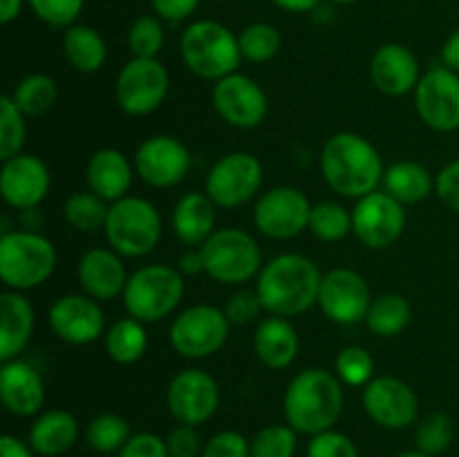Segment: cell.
<instances>
[{
	"instance_id": "6da1fadb",
	"label": "cell",
	"mask_w": 459,
	"mask_h": 457,
	"mask_svg": "<svg viewBox=\"0 0 459 457\" xmlns=\"http://www.w3.org/2000/svg\"><path fill=\"white\" fill-rule=\"evenodd\" d=\"M343 381L334 372L307 367L287 385L282 412L296 433L314 437L334 428L343 412Z\"/></svg>"
},
{
	"instance_id": "7a4b0ae2",
	"label": "cell",
	"mask_w": 459,
	"mask_h": 457,
	"mask_svg": "<svg viewBox=\"0 0 459 457\" xmlns=\"http://www.w3.org/2000/svg\"><path fill=\"white\" fill-rule=\"evenodd\" d=\"M321 280V272L307 255L281 254L260 269L255 291L263 300L264 312L291 318L318 303Z\"/></svg>"
},
{
	"instance_id": "3957f363",
	"label": "cell",
	"mask_w": 459,
	"mask_h": 457,
	"mask_svg": "<svg viewBox=\"0 0 459 457\" xmlns=\"http://www.w3.org/2000/svg\"><path fill=\"white\" fill-rule=\"evenodd\" d=\"M321 170L327 186L343 197H363L384 182V161L375 143L357 133H336L321 152Z\"/></svg>"
},
{
	"instance_id": "277c9868",
	"label": "cell",
	"mask_w": 459,
	"mask_h": 457,
	"mask_svg": "<svg viewBox=\"0 0 459 457\" xmlns=\"http://www.w3.org/2000/svg\"><path fill=\"white\" fill-rule=\"evenodd\" d=\"M179 54L188 70L206 81L238 72L242 61L238 36L218 21H195L179 39Z\"/></svg>"
},
{
	"instance_id": "5b68a950",
	"label": "cell",
	"mask_w": 459,
	"mask_h": 457,
	"mask_svg": "<svg viewBox=\"0 0 459 457\" xmlns=\"http://www.w3.org/2000/svg\"><path fill=\"white\" fill-rule=\"evenodd\" d=\"M58 263L52 240L36 231H4L0 237V278L12 291L43 285Z\"/></svg>"
},
{
	"instance_id": "8992f818",
	"label": "cell",
	"mask_w": 459,
	"mask_h": 457,
	"mask_svg": "<svg viewBox=\"0 0 459 457\" xmlns=\"http://www.w3.org/2000/svg\"><path fill=\"white\" fill-rule=\"evenodd\" d=\"M184 276L170 264H146L130 273L124 289V307L128 316L142 323H157L173 314L184 298Z\"/></svg>"
},
{
	"instance_id": "52a82bcc",
	"label": "cell",
	"mask_w": 459,
	"mask_h": 457,
	"mask_svg": "<svg viewBox=\"0 0 459 457\" xmlns=\"http://www.w3.org/2000/svg\"><path fill=\"white\" fill-rule=\"evenodd\" d=\"M103 233L110 249L119 255L142 258L151 254L161 240L160 211L143 197L126 195L110 204Z\"/></svg>"
},
{
	"instance_id": "ba28073f",
	"label": "cell",
	"mask_w": 459,
	"mask_h": 457,
	"mask_svg": "<svg viewBox=\"0 0 459 457\" xmlns=\"http://www.w3.org/2000/svg\"><path fill=\"white\" fill-rule=\"evenodd\" d=\"M200 251L204 273L222 285H245L264 267L258 242L245 228H218Z\"/></svg>"
},
{
	"instance_id": "9c48e42d",
	"label": "cell",
	"mask_w": 459,
	"mask_h": 457,
	"mask_svg": "<svg viewBox=\"0 0 459 457\" xmlns=\"http://www.w3.org/2000/svg\"><path fill=\"white\" fill-rule=\"evenodd\" d=\"M264 170L255 155L233 151L211 166L204 182V193L218 209H238L258 195Z\"/></svg>"
},
{
	"instance_id": "30bf717a",
	"label": "cell",
	"mask_w": 459,
	"mask_h": 457,
	"mask_svg": "<svg viewBox=\"0 0 459 457\" xmlns=\"http://www.w3.org/2000/svg\"><path fill=\"white\" fill-rule=\"evenodd\" d=\"M231 321L215 305H193L179 312L169 330L170 345L184 358H206L229 339Z\"/></svg>"
},
{
	"instance_id": "8fae6325",
	"label": "cell",
	"mask_w": 459,
	"mask_h": 457,
	"mask_svg": "<svg viewBox=\"0 0 459 457\" xmlns=\"http://www.w3.org/2000/svg\"><path fill=\"white\" fill-rule=\"evenodd\" d=\"M170 88L169 70L157 58H130L115 81V97L130 116H146L164 103Z\"/></svg>"
},
{
	"instance_id": "7c38bea8",
	"label": "cell",
	"mask_w": 459,
	"mask_h": 457,
	"mask_svg": "<svg viewBox=\"0 0 459 457\" xmlns=\"http://www.w3.org/2000/svg\"><path fill=\"white\" fill-rule=\"evenodd\" d=\"M406 228V211L385 191L359 197L352 209V233L368 249H388Z\"/></svg>"
},
{
	"instance_id": "4fadbf2b",
	"label": "cell",
	"mask_w": 459,
	"mask_h": 457,
	"mask_svg": "<svg viewBox=\"0 0 459 457\" xmlns=\"http://www.w3.org/2000/svg\"><path fill=\"white\" fill-rule=\"evenodd\" d=\"M307 195L294 186H273L258 197L254 206V224L272 240H291L309 227Z\"/></svg>"
},
{
	"instance_id": "5bb4252c",
	"label": "cell",
	"mask_w": 459,
	"mask_h": 457,
	"mask_svg": "<svg viewBox=\"0 0 459 457\" xmlns=\"http://www.w3.org/2000/svg\"><path fill=\"white\" fill-rule=\"evenodd\" d=\"M415 108L424 125L435 133L459 128V74L446 65L426 72L415 88Z\"/></svg>"
},
{
	"instance_id": "9a60e30c",
	"label": "cell",
	"mask_w": 459,
	"mask_h": 457,
	"mask_svg": "<svg viewBox=\"0 0 459 457\" xmlns=\"http://www.w3.org/2000/svg\"><path fill=\"white\" fill-rule=\"evenodd\" d=\"M211 101H213L215 112L229 125L240 130L260 125L269 112L267 92L260 88L258 81L240 74V72H233V74L215 81Z\"/></svg>"
},
{
	"instance_id": "2e32d148",
	"label": "cell",
	"mask_w": 459,
	"mask_h": 457,
	"mask_svg": "<svg viewBox=\"0 0 459 457\" xmlns=\"http://www.w3.org/2000/svg\"><path fill=\"white\" fill-rule=\"evenodd\" d=\"M166 403L178 424L202 426L218 412L220 385L209 372L188 367L170 379Z\"/></svg>"
},
{
	"instance_id": "e0dca14e",
	"label": "cell",
	"mask_w": 459,
	"mask_h": 457,
	"mask_svg": "<svg viewBox=\"0 0 459 457\" xmlns=\"http://www.w3.org/2000/svg\"><path fill=\"white\" fill-rule=\"evenodd\" d=\"M316 305L332 323L354 325L359 321H366L368 309L372 305L370 287L366 278L354 269H332L323 276Z\"/></svg>"
},
{
	"instance_id": "ac0fdd59",
	"label": "cell",
	"mask_w": 459,
	"mask_h": 457,
	"mask_svg": "<svg viewBox=\"0 0 459 457\" xmlns=\"http://www.w3.org/2000/svg\"><path fill=\"white\" fill-rule=\"evenodd\" d=\"M191 170V152L173 134H155L139 143L134 173L152 188H170L184 182Z\"/></svg>"
},
{
	"instance_id": "d6986e66",
	"label": "cell",
	"mask_w": 459,
	"mask_h": 457,
	"mask_svg": "<svg viewBox=\"0 0 459 457\" xmlns=\"http://www.w3.org/2000/svg\"><path fill=\"white\" fill-rule=\"evenodd\" d=\"M363 408L381 428H408L420 417V397L397 376H375L363 388Z\"/></svg>"
},
{
	"instance_id": "ffe728a7",
	"label": "cell",
	"mask_w": 459,
	"mask_h": 457,
	"mask_svg": "<svg viewBox=\"0 0 459 457\" xmlns=\"http://www.w3.org/2000/svg\"><path fill=\"white\" fill-rule=\"evenodd\" d=\"M49 327L67 345H88L106 336V314L88 294H67L54 300L48 312Z\"/></svg>"
},
{
	"instance_id": "44dd1931",
	"label": "cell",
	"mask_w": 459,
	"mask_h": 457,
	"mask_svg": "<svg viewBox=\"0 0 459 457\" xmlns=\"http://www.w3.org/2000/svg\"><path fill=\"white\" fill-rule=\"evenodd\" d=\"M49 168L40 157L21 152L12 160L3 161L0 168V195L4 204L18 211H31L48 197Z\"/></svg>"
},
{
	"instance_id": "7402d4cb",
	"label": "cell",
	"mask_w": 459,
	"mask_h": 457,
	"mask_svg": "<svg viewBox=\"0 0 459 457\" xmlns=\"http://www.w3.org/2000/svg\"><path fill=\"white\" fill-rule=\"evenodd\" d=\"M370 79L379 92L388 97H403L420 83V61L406 45L385 43L372 54Z\"/></svg>"
},
{
	"instance_id": "603a6c76",
	"label": "cell",
	"mask_w": 459,
	"mask_h": 457,
	"mask_svg": "<svg viewBox=\"0 0 459 457\" xmlns=\"http://www.w3.org/2000/svg\"><path fill=\"white\" fill-rule=\"evenodd\" d=\"M0 399L16 417H31L45 403V381L31 363L22 358L4 361L0 367Z\"/></svg>"
},
{
	"instance_id": "cb8c5ba5",
	"label": "cell",
	"mask_w": 459,
	"mask_h": 457,
	"mask_svg": "<svg viewBox=\"0 0 459 457\" xmlns=\"http://www.w3.org/2000/svg\"><path fill=\"white\" fill-rule=\"evenodd\" d=\"M79 282L88 296L94 300H112L117 296H124L126 285H128V273L121 255L115 249H90L81 255Z\"/></svg>"
},
{
	"instance_id": "d4e9b609",
	"label": "cell",
	"mask_w": 459,
	"mask_h": 457,
	"mask_svg": "<svg viewBox=\"0 0 459 457\" xmlns=\"http://www.w3.org/2000/svg\"><path fill=\"white\" fill-rule=\"evenodd\" d=\"M34 323V305L22 291L4 289L0 294V361L18 358L30 343Z\"/></svg>"
},
{
	"instance_id": "484cf974",
	"label": "cell",
	"mask_w": 459,
	"mask_h": 457,
	"mask_svg": "<svg viewBox=\"0 0 459 457\" xmlns=\"http://www.w3.org/2000/svg\"><path fill=\"white\" fill-rule=\"evenodd\" d=\"M85 182H88L90 191L112 204L128 195L130 186H133V166H130L128 157L117 148H101L88 160Z\"/></svg>"
},
{
	"instance_id": "4316f807",
	"label": "cell",
	"mask_w": 459,
	"mask_h": 457,
	"mask_svg": "<svg viewBox=\"0 0 459 457\" xmlns=\"http://www.w3.org/2000/svg\"><path fill=\"white\" fill-rule=\"evenodd\" d=\"M254 349L258 354L260 363L269 370H285L296 361L300 349V339L296 327L291 325L290 318L273 316L258 323L254 334Z\"/></svg>"
},
{
	"instance_id": "83f0119b",
	"label": "cell",
	"mask_w": 459,
	"mask_h": 457,
	"mask_svg": "<svg viewBox=\"0 0 459 457\" xmlns=\"http://www.w3.org/2000/svg\"><path fill=\"white\" fill-rule=\"evenodd\" d=\"M215 209L218 206L213 204V200L206 193H186V195L179 197L175 202L173 218H170L173 231L179 237V242L200 249L218 231L215 228V222H218Z\"/></svg>"
},
{
	"instance_id": "f1b7e54d",
	"label": "cell",
	"mask_w": 459,
	"mask_h": 457,
	"mask_svg": "<svg viewBox=\"0 0 459 457\" xmlns=\"http://www.w3.org/2000/svg\"><path fill=\"white\" fill-rule=\"evenodd\" d=\"M79 439V421L63 408L40 412L30 428L27 444L40 457H58L70 451Z\"/></svg>"
},
{
	"instance_id": "f546056e",
	"label": "cell",
	"mask_w": 459,
	"mask_h": 457,
	"mask_svg": "<svg viewBox=\"0 0 459 457\" xmlns=\"http://www.w3.org/2000/svg\"><path fill=\"white\" fill-rule=\"evenodd\" d=\"M63 54L65 61L81 74H94L106 65V39L94 27L72 25L63 34Z\"/></svg>"
},
{
	"instance_id": "4dcf8cb0",
	"label": "cell",
	"mask_w": 459,
	"mask_h": 457,
	"mask_svg": "<svg viewBox=\"0 0 459 457\" xmlns=\"http://www.w3.org/2000/svg\"><path fill=\"white\" fill-rule=\"evenodd\" d=\"M385 193L402 204H420L435 191V179L426 166L417 161H397L384 173Z\"/></svg>"
},
{
	"instance_id": "1f68e13d",
	"label": "cell",
	"mask_w": 459,
	"mask_h": 457,
	"mask_svg": "<svg viewBox=\"0 0 459 457\" xmlns=\"http://www.w3.org/2000/svg\"><path fill=\"white\" fill-rule=\"evenodd\" d=\"M103 343H106L108 357L115 363H121V366L137 363L146 354L148 348L146 323L137 321L133 316L119 318V321L108 327Z\"/></svg>"
},
{
	"instance_id": "d6a6232c",
	"label": "cell",
	"mask_w": 459,
	"mask_h": 457,
	"mask_svg": "<svg viewBox=\"0 0 459 457\" xmlns=\"http://www.w3.org/2000/svg\"><path fill=\"white\" fill-rule=\"evenodd\" d=\"M411 318L412 307L406 296L384 294L372 300L370 309H368L366 325L372 334L390 339V336L402 334L408 327V323H411Z\"/></svg>"
},
{
	"instance_id": "836d02e7",
	"label": "cell",
	"mask_w": 459,
	"mask_h": 457,
	"mask_svg": "<svg viewBox=\"0 0 459 457\" xmlns=\"http://www.w3.org/2000/svg\"><path fill=\"white\" fill-rule=\"evenodd\" d=\"M9 97L25 116H40L56 103L58 85L49 74L36 72L18 81Z\"/></svg>"
},
{
	"instance_id": "e575fe53",
	"label": "cell",
	"mask_w": 459,
	"mask_h": 457,
	"mask_svg": "<svg viewBox=\"0 0 459 457\" xmlns=\"http://www.w3.org/2000/svg\"><path fill=\"white\" fill-rule=\"evenodd\" d=\"M108 202L92 191H79L70 195L63 204V218L72 228L81 233H92L106 227Z\"/></svg>"
},
{
	"instance_id": "d590c367",
	"label": "cell",
	"mask_w": 459,
	"mask_h": 457,
	"mask_svg": "<svg viewBox=\"0 0 459 457\" xmlns=\"http://www.w3.org/2000/svg\"><path fill=\"white\" fill-rule=\"evenodd\" d=\"M130 437H133L130 424L117 412H101L85 428V442L92 451L101 453V455L119 453Z\"/></svg>"
},
{
	"instance_id": "8d00e7d4",
	"label": "cell",
	"mask_w": 459,
	"mask_h": 457,
	"mask_svg": "<svg viewBox=\"0 0 459 457\" xmlns=\"http://www.w3.org/2000/svg\"><path fill=\"white\" fill-rule=\"evenodd\" d=\"M307 228L321 242H339L352 233V213L336 202H318L312 204Z\"/></svg>"
},
{
	"instance_id": "74e56055",
	"label": "cell",
	"mask_w": 459,
	"mask_h": 457,
	"mask_svg": "<svg viewBox=\"0 0 459 457\" xmlns=\"http://www.w3.org/2000/svg\"><path fill=\"white\" fill-rule=\"evenodd\" d=\"M453 437H455V424L446 412H430L415 428L417 451L429 457L444 455L451 448Z\"/></svg>"
},
{
	"instance_id": "f35d334b",
	"label": "cell",
	"mask_w": 459,
	"mask_h": 457,
	"mask_svg": "<svg viewBox=\"0 0 459 457\" xmlns=\"http://www.w3.org/2000/svg\"><path fill=\"white\" fill-rule=\"evenodd\" d=\"M242 58L249 63H267L281 52V31L269 22H251L238 34Z\"/></svg>"
},
{
	"instance_id": "ab89813d",
	"label": "cell",
	"mask_w": 459,
	"mask_h": 457,
	"mask_svg": "<svg viewBox=\"0 0 459 457\" xmlns=\"http://www.w3.org/2000/svg\"><path fill=\"white\" fill-rule=\"evenodd\" d=\"M27 125L25 115L18 110L16 103L9 94L0 99V160L7 161L12 157L21 155L25 146Z\"/></svg>"
},
{
	"instance_id": "60d3db41",
	"label": "cell",
	"mask_w": 459,
	"mask_h": 457,
	"mask_svg": "<svg viewBox=\"0 0 459 457\" xmlns=\"http://www.w3.org/2000/svg\"><path fill=\"white\" fill-rule=\"evenodd\" d=\"M299 433L290 424H272L260 428L251 439V457H294Z\"/></svg>"
},
{
	"instance_id": "b9f144b4",
	"label": "cell",
	"mask_w": 459,
	"mask_h": 457,
	"mask_svg": "<svg viewBox=\"0 0 459 457\" xmlns=\"http://www.w3.org/2000/svg\"><path fill=\"white\" fill-rule=\"evenodd\" d=\"M336 376L343 381L345 385L352 388H366L372 379H375V358L361 345H348L336 354Z\"/></svg>"
},
{
	"instance_id": "7bdbcfd3",
	"label": "cell",
	"mask_w": 459,
	"mask_h": 457,
	"mask_svg": "<svg viewBox=\"0 0 459 457\" xmlns=\"http://www.w3.org/2000/svg\"><path fill=\"white\" fill-rule=\"evenodd\" d=\"M164 25L160 16L134 18L128 30V47L134 58H157L164 47Z\"/></svg>"
},
{
	"instance_id": "ee69618b",
	"label": "cell",
	"mask_w": 459,
	"mask_h": 457,
	"mask_svg": "<svg viewBox=\"0 0 459 457\" xmlns=\"http://www.w3.org/2000/svg\"><path fill=\"white\" fill-rule=\"evenodd\" d=\"M31 12L54 30H67L83 12L85 0H27Z\"/></svg>"
},
{
	"instance_id": "f6af8a7d",
	"label": "cell",
	"mask_w": 459,
	"mask_h": 457,
	"mask_svg": "<svg viewBox=\"0 0 459 457\" xmlns=\"http://www.w3.org/2000/svg\"><path fill=\"white\" fill-rule=\"evenodd\" d=\"M307 457H359V448L348 435L332 428L309 439Z\"/></svg>"
},
{
	"instance_id": "bcb514c9",
	"label": "cell",
	"mask_w": 459,
	"mask_h": 457,
	"mask_svg": "<svg viewBox=\"0 0 459 457\" xmlns=\"http://www.w3.org/2000/svg\"><path fill=\"white\" fill-rule=\"evenodd\" d=\"M264 312V305L260 300L255 289H238L229 296L227 305H224V314L231 321V325H249L260 314Z\"/></svg>"
},
{
	"instance_id": "7dc6e473",
	"label": "cell",
	"mask_w": 459,
	"mask_h": 457,
	"mask_svg": "<svg viewBox=\"0 0 459 457\" xmlns=\"http://www.w3.org/2000/svg\"><path fill=\"white\" fill-rule=\"evenodd\" d=\"M202 457H251V442L236 430H220L204 444Z\"/></svg>"
},
{
	"instance_id": "c3c4849f",
	"label": "cell",
	"mask_w": 459,
	"mask_h": 457,
	"mask_svg": "<svg viewBox=\"0 0 459 457\" xmlns=\"http://www.w3.org/2000/svg\"><path fill=\"white\" fill-rule=\"evenodd\" d=\"M166 446H169L170 457H202V451H204L197 428L186 424H179L170 430Z\"/></svg>"
},
{
	"instance_id": "681fc988",
	"label": "cell",
	"mask_w": 459,
	"mask_h": 457,
	"mask_svg": "<svg viewBox=\"0 0 459 457\" xmlns=\"http://www.w3.org/2000/svg\"><path fill=\"white\" fill-rule=\"evenodd\" d=\"M117 457H170L166 439L155 433H134Z\"/></svg>"
},
{
	"instance_id": "f907efd6",
	"label": "cell",
	"mask_w": 459,
	"mask_h": 457,
	"mask_svg": "<svg viewBox=\"0 0 459 457\" xmlns=\"http://www.w3.org/2000/svg\"><path fill=\"white\" fill-rule=\"evenodd\" d=\"M435 193L444 206L459 213V160L444 166L435 177Z\"/></svg>"
},
{
	"instance_id": "816d5d0a",
	"label": "cell",
	"mask_w": 459,
	"mask_h": 457,
	"mask_svg": "<svg viewBox=\"0 0 459 457\" xmlns=\"http://www.w3.org/2000/svg\"><path fill=\"white\" fill-rule=\"evenodd\" d=\"M152 12L166 22H182L195 13L200 0H151Z\"/></svg>"
},
{
	"instance_id": "f5cc1de1",
	"label": "cell",
	"mask_w": 459,
	"mask_h": 457,
	"mask_svg": "<svg viewBox=\"0 0 459 457\" xmlns=\"http://www.w3.org/2000/svg\"><path fill=\"white\" fill-rule=\"evenodd\" d=\"M178 269L182 272V276H197V273H204V258H202L200 249H188L184 251L178 258Z\"/></svg>"
},
{
	"instance_id": "db71d44e",
	"label": "cell",
	"mask_w": 459,
	"mask_h": 457,
	"mask_svg": "<svg viewBox=\"0 0 459 457\" xmlns=\"http://www.w3.org/2000/svg\"><path fill=\"white\" fill-rule=\"evenodd\" d=\"M36 453L31 451L30 444L22 439L13 437V435H3L0 437V457H34Z\"/></svg>"
},
{
	"instance_id": "11a10c76",
	"label": "cell",
	"mask_w": 459,
	"mask_h": 457,
	"mask_svg": "<svg viewBox=\"0 0 459 457\" xmlns=\"http://www.w3.org/2000/svg\"><path fill=\"white\" fill-rule=\"evenodd\" d=\"M442 65L459 74V30L453 31L446 43L442 45Z\"/></svg>"
},
{
	"instance_id": "9f6ffc18",
	"label": "cell",
	"mask_w": 459,
	"mask_h": 457,
	"mask_svg": "<svg viewBox=\"0 0 459 457\" xmlns=\"http://www.w3.org/2000/svg\"><path fill=\"white\" fill-rule=\"evenodd\" d=\"M276 7L285 9V12L291 13H305V12H314L323 0H272Z\"/></svg>"
},
{
	"instance_id": "6f0895ef",
	"label": "cell",
	"mask_w": 459,
	"mask_h": 457,
	"mask_svg": "<svg viewBox=\"0 0 459 457\" xmlns=\"http://www.w3.org/2000/svg\"><path fill=\"white\" fill-rule=\"evenodd\" d=\"M22 0H0V22L9 25L12 21H16L21 16Z\"/></svg>"
},
{
	"instance_id": "680465c9",
	"label": "cell",
	"mask_w": 459,
	"mask_h": 457,
	"mask_svg": "<svg viewBox=\"0 0 459 457\" xmlns=\"http://www.w3.org/2000/svg\"><path fill=\"white\" fill-rule=\"evenodd\" d=\"M397 457H429V455H424V453H420V451H406Z\"/></svg>"
},
{
	"instance_id": "91938a15",
	"label": "cell",
	"mask_w": 459,
	"mask_h": 457,
	"mask_svg": "<svg viewBox=\"0 0 459 457\" xmlns=\"http://www.w3.org/2000/svg\"><path fill=\"white\" fill-rule=\"evenodd\" d=\"M332 3H336V4H354V3H359V0H332Z\"/></svg>"
}]
</instances>
